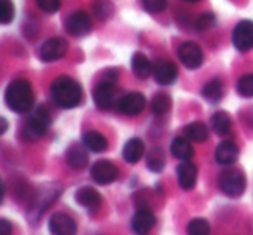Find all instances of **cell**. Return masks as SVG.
Masks as SVG:
<instances>
[{
    "instance_id": "d6986e66",
    "label": "cell",
    "mask_w": 253,
    "mask_h": 235,
    "mask_svg": "<svg viewBox=\"0 0 253 235\" xmlns=\"http://www.w3.org/2000/svg\"><path fill=\"white\" fill-rule=\"evenodd\" d=\"M76 201L88 209H97L102 204V196L93 187H81L76 191Z\"/></svg>"
},
{
    "instance_id": "ac0fdd59",
    "label": "cell",
    "mask_w": 253,
    "mask_h": 235,
    "mask_svg": "<svg viewBox=\"0 0 253 235\" xmlns=\"http://www.w3.org/2000/svg\"><path fill=\"white\" fill-rule=\"evenodd\" d=\"M240 149L233 141H222L215 149V160L220 165H231L238 160Z\"/></svg>"
},
{
    "instance_id": "484cf974",
    "label": "cell",
    "mask_w": 253,
    "mask_h": 235,
    "mask_svg": "<svg viewBox=\"0 0 253 235\" xmlns=\"http://www.w3.org/2000/svg\"><path fill=\"white\" fill-rule=\"evenodd\" d=\"M212 129L219 136H224L231 131V119L226 112H215L212 115Z\"/></svg>"
},
{
    "instance_id": "44dd1931",
    "label": "cell",
    "mask_w": 253,
    "mask_h": 235,
    "mask_svg": "<svg viewBox=\"0 0 253 235\" xmlns=\"http://www.w3.org/2000/svg\"><path fill=\"white\" fill-rule=\"evenodd\" d=\"M131 69H133L134 76L140 79H147L150 74H153V66L148 60V57L141 52H136L131 59Z\"/></svg>"
},
{
    "instance_id": "5b68a950",
    "label": "cell",
    "mask_w": 253,
    "mask_h": 235,
    "mask_svg": "<svg viewBox=\"0 0 253 235\" xmlns=\"http://www.w3.org/2000/svg\"><path fill=\"white\" fill-rule=\"evenodd\" d=\"M69 50V43H67L66 38H50L47 40L43 45L40 47V52H38V57H40L43 62H55V60H60Z\"/></svg>"
},
{
    "instance_id": "f35d334b",
    "label": "cell",
    "mask_w": 253,
    "mask_h": 235,
    "mask_svg": "<svg viewBox=\"0 0 253 235\" xmlns=\"http://www.w3.org/2000/svg\"><path fill=\"white\" fill-rule=\"evenodd\" d=\"M184 2H188V3H198V2H202V0H184Z\"/></svg>"
},
{
    "instance_id": "7402d4cb",
    "label": "cell",
    "mask_w": 253,
    "mask_h": 235,
    "mask_svg": "<svg viewBox=\"0 0 253 235\" xmlns=\"http://www.w3.org/2000/svg\"><path fill=\"white\" fill-rule=\"evenodd\" d=\"M145 153V144L140 137H131L129 141L124 144L123 149V158L126 160L127 163H138L141 160Z\"/></svg>"
},
{
    "instance_id": "ffe728a7",
    "label": "cell",
    "mask_w": 253,
    "mask_h": 235,
    "mask_svg": "<svg viewBox=\"0 0 253 235\" xmlns=\"http://www.w3.org/2000/svg\"><path fill=\"white\" fill-rule=\"evenodd\" d=\"M170 153L177 160H181V162H188L190 158H193L195 149L186 136H179V137H174L172 142H170Z\"/></svg>"
},
{
    "instance_id": "4316f807",
    "label": "cell",
    "mask_w": 253,
    "mask_h": 235,
    "mask_svg": "<svg viewBox=\"0 0 253 235\" xmlns=\"http://www.w3.org/2000/svg\"><path fill=\"white\" fill-rule=\"evenodd\" d=\"M170 110V98L166 93H159L152 98V112L155 115H166Z\"/></svg>"
},
{
    "instance_id": "7c38bea8",
    "label": "cell",
    "mask_w": 253,
    "mask_h": 235,
    "mask_svg": "<svg viewBox=\"0 0 253 235\" xmlns=\"http://www.w3.org/2000/svg\"><path fill=\"white\" fill-rule=\"evenodd\" d=\"M66 28L73 36H84V34H88L91 31V19L86 12L76 10V12H73L67 17Z\"/></svg>"
},
{
    "instance_id": "836d02e7",
    "label": "cell",
    "mask_w": 253,
    "mask_h": 235,
    "mask_svg": "<svg viewBox=\"0 0 253 235\" xmlns=\"http://www.w3.org/2000/svg\"><path fill=\"white\" fill-rule=\"evenodd\" d=\"M213 24H215V16L210 12L207 14H202L200 17L197 19V23H195V28H197L198 31H205L209 30V28H212Z\"/></svg>"
},
{
    "instance_id": "603a6c76",
    "label": "cell",
    "mask_w": 253,
    "mask_h": 235,
    "mask_svg": "<svg viewBox=\"0 0 253 235\" xmlns=\"http://www.w3.org/2000/svg\"><path fill=\"white\" fill-rule=\"evenodd\" d=\"M83 144L86 146V149H90V151L102 153L107 149L109 142H107L105 136L98 133V131H86V133L83 134Z\"/></svg>"
},
{
    "instance_id": "30bf717a",
    "label": "cell",
    "mask_w": 253,
    "mask_h": 235,
    "mask_svg": "<svg viewBox=\"0 0 253 235\" xmlns=\"http://www.w3.org/2000/svg\"><path fill=\"white\" fill-rule=\"evenodd\" d=\"M48 230L52 235H76L78 225L66 213H53L48 220Z\"/></svg>"
},
{
    "instance_id": "4dcf8cb0",
    "label": "cell",
    "mask_w": 253,
    "mask_h": 235,
    "mask_svg": "<svg viewBox=\"0 0 253 235\" xmlns=\"http://www.w3.org/2000/svg\"><path fill=\"white\" fill-rule=\"evenodd\" d=\"M166 165V160H164V153L159 148H153L147 158V167L152 172H160Z\"/></svg>"
},
{
    "instance_id": "83f0119b",
    "label": "cell",
    "mask_w": 253,
    "mask_h": 235,
    "mask_svg": "<svg viewBox=\"0 0 253 235\" xmlns=\"http://www.w3.org/2000/svg\"><path fill=\"white\" fill-rule=\"evenodd\" d=\"M91 9H93V14L97 16V19L100 21H107L114 14V5L109 0H95Z\"/></svg>"
},
{
    "instance_id": "ba28073f",
    "label": "cell",
    "mask_w": 253,
    "mask_h": 235,
    "mask_svg": "<svg viewBox=\"0 0 253 235\" xmlns=\"http://www.w3.org/2000/svg\"><path fill=\"white\" fill-rule=\"evenodd\" d=\"M145 105H147L145 96L141 93H138V91H134V93L124 95L123 98L117 101V110L127 117H134V115H140V113L143 112Z\"/></svg>"
},
{
    "instance_id": "8992f818",
    "label": "cell",
    "mask_w": 253,
    "mask_h": 235,
    "mask_svg": "<svg viewBox=\"0 0 253 235\" xmlns=\"http://www.w3.org/2000/svg\"><path fill=\"white\" fill-rule=\"evenodd\" d=\"M117 90L116 83H110V81H102L97 84L93 91V100L95 105L100 110H110L117 103Z\"/></svg>"
},
{
    "instance_id": "6da1fadb",
    "label": "cell",
    "mask_w": 253,
    "mask_h": 235,
    "mask_svg": "<svg viewBox=\"0 0 253 235\" xmlns=\"http://www.w3.org/2000/svg\"><path fill=\"white\" fill-rule=\"evenodd\" d=\"M52 98L60 108H76L83 101V88L69 76H59L52 83Z\"/></svg>"
},
{
    "instance_id": "52a82bcc",
    "label": "cell",
    "mask_w": 253,
    "mask_h": 235,
    "mask_svg": "<svg viewBox=\"0 0 253 235\" xmlns=\"http://www.w3.org/2000/svg\"><path fill=\"white\" fill-rule=\"evenodd\" d=\"M233 45L238 52H248L253 48V21H241L233 30Z\"/></svg>"
},
{
    "instance_id": "8d00e7d4",
    "label": "cell",
    "mask_w": 253,
    "mask_h": 235,
    "mask_svg": "<svg viewBox=\"0 0 253 235\" xmlns=\"http://www.w3.org/2000/svg\"><path fill=\"white\" fill-rule=\"evenodd\" d=\"M7 129H9V122H7L3 117H0V136H2V134L5 133Z\"/></svg>"
},
{
    "instance_id": "2e32d148",
    "label": "cell",
    "mask_w": 253,
    "mask_h": 235,
    "mask_svg": "<svg viewBox=\"0 0 253 235\" xmlns=\"http://www.w3.org/2000/svg\"><path fill=\"white\" fill-rule=\"evenodd\" d=\"M197 177H198V170L193 163L190 162H181L177 167V184L181 189L184 191H190L195 187L197 184Z\"/></svg>"
},
{
    "instance_id": "d4e9b609",
    "label": "cell",
    "mask_w": 253,
    "mask_h": 235,
    "mask_svg": "<svg viewBox=\"0 0 253 235\" xmlns=\"http://www.w3.org/2000/svg\"><path fill=\"white\" fill-rule=\"evenodd\" d=\"M184 136L193 142H205L209 139V127L203 122H191L184 127Z\"/></svg>"
},
{
    "instance_id": "e575fe53",
    "label": "cell",
    "mask_w": 253,
    "mask_h": 235,
    "mask_svg": "<svg viewBox=\"0 0 253 235\" xmlns=\"http://www.w3.org/2000/svg\"><path fill=\"white\" fill-rule=\"evenodd\" d=\"M37 3L47 14H55L60 9V0H37Z\"/></svg>"
},
{
    "instance_id": "5bb4252c",
    "label": "cell",
    "mask_w": 253,
    "mask_h": 235,
    "mask_svg": "<svg viewBox=\"0 0 253 235\" xmlns=\"http://www.w3.org/2000/svg\"><path fill=\"white\" fill-rule=\"evenodd\" d=\"M155 225V215L147 208H141L134 213L133 220H131V229L136 235H147Z\"/></svg>"
},
{
    "instance_id": "8fae6325",
    "label": "cell",
    "mask_w": 253,
    "mask_h": 235,
    "mask_svg": "<svg viewBox=\"0 0 253 235\" xmlns=\"http://www.w3.org/2000/svg\"><path fill=\"white\" fill-rule=\"evenodd\" d=\"M177 55H179V60L183 62V66L188 67V69H198L203 64L202 48L197 43H191V41H186V43L181 45L177 48Z\"/></svg>"
},
{
    "instance_id": "7a4b0ae2",
    "label": "cell",
    "mask_w": 253,
    "mask_h": 235,
    "mask_svg": "<svg viewBox=\"0 0 253 235\" xmlns=\"http://www.w3.org/2000/svg\"><path fill=\"white\" fill-rule=\"evenodd\" d=\"M5 103L12 112L26 113L35 106V93L26 79H16L7 86Z\"/></svg>"
},
{
    "instance_id": "4fadbf2b",
    "label": "cell",
    "mask_w": 253,
    "mask_h": 235,
    "mask_svg": "<svg viewBox=\"0 0 253 235\" xmlns=\"http://www.w3.org/2000/svg\"><path fill=\"white\" fill-rule=\"evenodd\" d=\"M177 67L174 62H169V60H160L153 66V77L159 84L162 86H169L174 81L177 79Z\"/></svg>"
},
{
    "instance_id": "f1b7e54d",
    "label": "cell",
    "mask_w": 253,
    "mask_h": 235,
    "mask_svg": "<svg viewBox=\"0 0 253 235\" xmlns=\"http://www.w3.org/2000/svg\"><path fill=\"white\" fill-rule=\"evenodd\" d=\"M212 227L205 218H193L188 223V235H210Z\"/></svg>"
},
{
    "instance_id": "1f68e13d",
    "label": "cell",
    "mask_w": 253,
    "mask_h": 235,
    "mask_svg": "<svg viewBox=\"0 0 253 235\" xmlns=\"http://www.w3.org/2000/svg\"><path fill=\"white\" fill-rule=\"evenodd\" d=\"M14 19L12 0H0V24H9Z\"/></svg>"
},
{
    "instance_id": "3957f363",
    "label": "cell",
    "mask_w": 253,
    "mask_h": 235,
    "mask_svg": "<svg viewBox=\"0 0 253 235\" xmlns=\"http://www.w3.org/2000/svg\"><path fill=\"white\" fill-rule=\"evenodd\" d=\"M50 113L45 106H38L30 113L26 124L23 127V137L26 141H38L45 136L50 126Z\"/></svg>"
},
{
    "instance_id": "cb8c5ba5",
    "label": "cell",
    "mask_w": 253,
    "mask_h": 235,
    "mask_svg": "<svg viewBox=\"0 0 253 235\" xmlns=\"http://www.w3.org/2000/svg\"><path fill=\"white\" fill-rule=\"evenodd\" d=\"M202 95L207 101L210 103H219L222 100V95H224V84L220 79H212L203 86L202 90Z\"/></svg>"
},
{
    "instance_id": "d590c367",
    "label": "cell",
    "mask_w": 253,
    "mask_h": 235,
    "mask_svg": "<svg viewBox=\"0 0 253 235\" xmlns=\"http://www.w3.org/2000/svg\"><path fill=\"white\" fill-rule=\"evenodd\" d=\"M12 234V223L5 218H0V235H10Z\"/></svg>"
},
{
    "instance_id": "f546056e",
    "label": "cell",
    "mask_w": 253,
    "mask_h": 235,
    "mask_svg": "<svg viewBox=\"0 0 253 235\" xmlns=\"http://www.w3.org/2000/svg\"><path fill=\"white\" fill-rule=\"evenodd\" d=\"M236 91L243 98H252L253 96V74H245L240 77L236 84Z\"/></svg>"
},
{
    "instance_id": "9c48e42d",
    "label": "cell",
    "mask_w": 253,
    "mask_h": 235,
    "mask_svg": "<svg viewBox=\"0 0 253 235\" xmlns=\"http://www.w3.org/2000/svg\"><path fill=\"white\" fill-rule=\"evenodd\" d=\"M117 175H119L117 167L112 162H107V160H98L91 167V179L97 184H100V186L112 184L117 179Z\"/></svg>"
},
{
    "instance_id": "9a60e30c",
    "label": "cell",
    "mask_w": 253,
    "mask_h": 235,
    "mask_svg": "<svg viewBox=\"0 0 253 235\" xmlns=\"http://www.w3.org/2000/svg\"><path fill=\"white\" fill-rule=\"evenodd\" d=\"M59 192H60V189H53L50 186L42 189V191L38 192V196H35L33 204H31V213L40 216L48 206L53 204V201H55V198L59 196Z\"/></svg>"
},
{
    "instance_id": "d6a6232c",
    "label": "cell",
    "mask_w": 253,
    "mask_h": 235,
    "mask_svg": "<svg viewBox=\"0 0 253 235\" xmlns=\"http://www.w3.org/2000/svg\"><path fill=\"white\" fill-rule=\"evenodd\" d=\"M141 2H143L145 10L150 14H159L167 9V0H141Z\"/></svg>"
},
{
    "instance_id": "74e56055",
    "label": "cell",
    "mask_w": 253,
    "mask_h": 235,
    "mask_svg": "<svg viewBox=\"0 0 253 235\" xmlns=\"http://www.w3.org/2000/svg\"><path fill=\"white\" fill-rule=\"evenodd\" d=\"M3 196H5V187H3V182H2V179H0V204H2V201H3Z\"/></svg>"
},
{
    "instance_id": "277c9868",
    "label": "cell",
    "mask_w": 253,
    "mask_h": 235,
    "mask_svg": "<svg viewBox=\"0 0 253 235\" xmlns=\"http://www.w3.org/2000/svg\"><path fill=\"white\" fill-rule=\"evenodd\" d=\"M219 187L229 198H238L247 189V179L240 170H226L219 177Z\"/></svg>"
},
{
    "instance_id": "e0dca14e",
    "label": "cell",
    "mask_w": 253,
    "mask_h": 235,
    "mask_svg": "<svg viewBox=\"0 0 253 235\" xmlns=\"http://www.w3.org/2000/svg\"><path fill=\"white\" fill-rule=\"evenodd\" d=\"M86 146L84 144H73L66 153V162L71 168L74 170H81L88 165V153H86Z\"/></svg>"
}]
</instances>
